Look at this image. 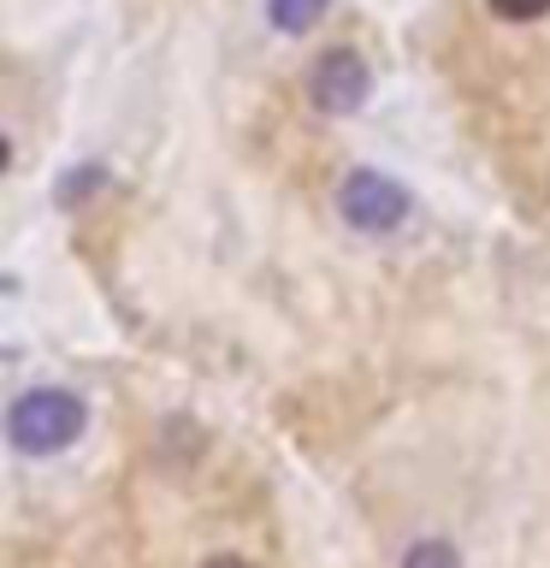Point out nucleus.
<instances>
[{
  "mask_svg": "<svg viewBox=\"0 0 550 568\" xmlns=\"http://www.w3.org/2000/svg\"><path fill=\"white\" fill-rule=\"evenodd\" d=\"M83 403L71 397V390H24V397L12 403V415H7V426H12V444L24 456H53V450H65L71 438L83 433Z\"/></svg>",
  "mask_w": 550,
  "mask_h": 568,
  "instance_id": "nucleus-1",
  "label": "nucleus"
},
{
  "mask_svg": "<svg viewBox=\"0 0 550 568\" xmlns=\"http://www.w3.org/2000/svg\"><path fill=\"white\" fill-rule=\"evenodd\" d=\"M337 207L355 231H397L408 220V190L385 172H349L337 190Z\"/></svg>",
  "mask_w": 550,
  "mask_h": 568,
  "instance_id": "nucleus-2",
  "label": "nucleus"
},
{
  "mask_svg": "<svg viewBox=\"0 0 550 568\" xmlns=\"http://www.w3.org/2000/svg\"><path fill=\"white\" fill-rule=\"evenodd\" d=\"M308 95H314V106H326V113H355V106L367 101V65H361V53H349V48L319 53L314 71H308Z\"/></svg>",
  "mask_w": 550,
  "mask_h": 568,
  "instance_id": "nucleus-3",
  "label": "nucleus"
},
{
  "mask_svg": "<svg viewBox=\"0 0 550 568\" xmlns=\"http://www.w3.org/2000/svg\"><path fill=\"white\" fill-rule=\"evenodd\" d=\"M326 7H332V0H273V24L302 36V30L319 24V12H326Z\"/></svg>",
  "mask_w": 550,
  "mask_h": 568,
  "instance_id": "nucleus-4",
  "label": "nucleus"
},
{
  "mask_svg": "<svg viewBox=\"0 0 550 568\" xmlns=\"http://www.w3.org/2000/svg\"><path fill=\"white\" fill-rule=\"evenodd\" d=\"M403 568H461V557H456V550L444 545V539H426V545L408 550V562H403Z\"/></svg>",
  "mask_w": 550,
  "mask_h": 568,
  "instance_id": "nucleus-5",
  "label": "nucleus"
},
{
  "mask_svg": "<svg viewBox=\"0 0 550 568\" xmlns=\"http://www.w3.org/2000/svg\"><path fill=\"white\" fill-rule=\"evenodd\" d=\"M497 18H509V24H527V18H544L550 0H491Z\"/></svg>",
  "mask_w": 550,
  "mask_h": 568,
  "instance_id": "nucleus-6",
  "label": "nucleus"
},
{
  "mask_svg": "<svg viewBox=\"0 0 550 568\" xmlns=\"http://www.w3.org/2000/svg\"><path fill=\"white\" fill-rule=\"evenodd\" d=\"M202 568H248L243 557H213V562H202Z\"/></svg>",
  "mask_w": 550,
  "mask_h": 568,
  "instance_id": "nucleus-7",
  "label": "nucleus"
}]
</instances>
